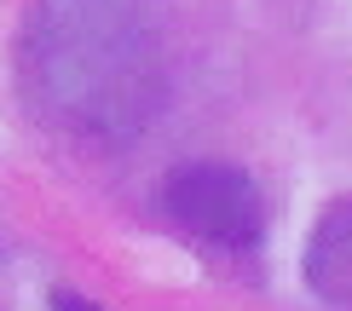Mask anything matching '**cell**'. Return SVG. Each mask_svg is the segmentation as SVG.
<instances>
[{
    "instance_id": "277c9868",
    "label": "cell",
    "mask_w": 352,
    "mask_h": 311,
    "mask_svg": "<svg viewBox=\"0 0 352 311\" xmlns=\"http://www.w3.org/2000/svg\"><path fill=\"white\" fill-rule=\"evenodd\" d=\"M52 311H98V306L81 300V294H69V288H58V294H52Z\"/></svg>"
},
{
    "instance_id": "6da1fadb",
    "label": "cell",
    "mask_w": 352,
    "mask_h": 311,
    "mask_svg": "<svg viewBox=\"0 0 352 311\" xmlns=\"http://www.w3.org/2000/svg\"><path fill=\"white\" fill-rule=\"evenodd\" d=\"M29 76L64 122L127 139L162 104V52L127 0H41L29 18Z\"/></svg>"
},
{
    "instance_id": "7a4b0ae2",
    "label": "cell",
    "mask_w": 352,
    "mask_h": 311,
    "mask_svg": "<svg viewBox=\"0 0 352 311\" xmlns=\"http://www.w3.org/2000/svg\"><path fill=\"white\" fill-rule=\"evenodd\" d=\"M162 214L179 231L202 236L214 248H231V254H248L266 236L260 185L231 161H185V168H173L162 185Z\"/></svg>"
},
{
    "instance_id": "3957f363",
    "label": "cell",
    "mask_w": 352,
    "mask_h": 311,
    "mask_svg": "<svg viewBox=\"0 0 352 311\" xmlns=\"http://www.w3.org/2000/svg\"><path fill=\"white\" fill-rule=\"evenodd\" d=\"M306 288L335 311H352V202L324 207V219L306 236V260H300Z\"/></svg>"
}]
</instances>
